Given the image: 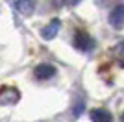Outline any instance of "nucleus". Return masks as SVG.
Instances as JSON below:
<instances>
[{
    "mask_svg": "<svg viewBox=\"0 0 124 122\" xmlns=\"http://www.w3.org/2000/svg\"><path fill=\"white\" fill-rule=\"evenodd\" d=\"M72 46L80 52H91L94 48V39L89 35L87 31L78 30L76 33H74V37H72Z\"/></svg>",
    "mask_w": 124,
    "mask_h": 122,
    "instance_id": "1",
    "label": "nucleus"
},
{
    "mask_svg": "<svg viewBox=\"0 0 124 122\" xmlns=\"http://www.w3.org/2000/svg\"><path fill=\"white\" fill-rule=\"evenodd\" d=\"M21 100V92L15 87H0V104L2 106H15L17 102Z\"/></svg>",
    "mask_w": 124,
    "mask_h": 122,
    "instance_id": "2",
    "label": "nucleus"
},
{
    "mask_svg": "<svg viewBox=\"0 0 124 122\" xmlns=\"http://www.w3.org/2000/svg\"><path fill=\"white\" fill-rule=\"evenodd\" d=\"M56 67L54 65H48V63H41V65H37L35 69H33V76L37 78V80H52V78L56 76Z\"/></svg>",
    "mask_w": 124,
    "mask_h": 122,
    "instance_id": "3",
    "label": "nucleus"
},
{
    "mask_svg": "<svg viewBox=\"0 0 124 122\" xmlns=\"http://www.w3.org/2000/svg\"><path fill=\"white\" fill-rule=\"evenodd\" d=\"M109 24L113 26V28H122L124 26V6L119 4L115 6L113 9H111V13H109Z\"/></svg>",
    "mask_w": 124,
    "mask_h": 122,
    "instance_id": "4",
    "label": "nucleus"
},
{
    "mask_svg": "<svg viewBox=\"0 0 124 122\" xmlns=\"http://www.w3.org/2000/svg\"><path fill=\"white\" fill-rule=\"evenodd\" d=\"M59 28H61V20H59V19H52V20H50V24L43 28V31H41V37H43V39H46V41L54 39V37L57 35Z\"/></svg>",
    "mask_w": 124,
    "mask_h": 122,
    "instance_id": "5",
    "label": "nucleus"
},
{
    "mask_svg": "<svg viewBox=\"0 0 124 122\" xmlns=\"http://www.w3.org/2000/svg\"><path fill=\"white\" fill-rule=\"evenodd\" d=\"M89 118L93 122H113V117L111 113L102 109V107H96V109H91L89 111Z\"/></svg>",
    "mask_w": 124,
    "mask_h": 122,
    "instance_id": "6",
    "label": "nucleus"
},
{
    "mask_svg": "<svg viewBox=\"0 0 124 122\" xmlns=\"http://www.w3.org/2000/svg\"><path fill=\"white\" fill-rule=\"evenodd\" d=\"M17 11L24 17H30L33 13V0H13Z\"/></svg>",
    "mask_w": 124,
    "mask_h": 122,
    "instance_id": "7",
    "label": "nucleus"
},
{
    "mask_svg": "<svg viewBox=\"0 0 124 122\" xmlns=\"http://www.w3.org/2000/svg\"><path fill=\"white\" fill-rule=\"evenodd\" d=\"M113 56L117 59V63L124 69V41H120V43H117L113 46Z\"/></svg>",
    "mask_w": 124,
    "mask_h": 122,
    "instance_id": "8",
    "label": "nucleus"
},
{
    "mask_svg": "<svg viewBox=\"0 0 124 122\" xmlns=\"http://www.w3.org/2000/svg\"><path fill=\"white\" fill-rule=\"evenodd\" d=\"M82 109H83V106H82V104H78V107H74V115L78 117V115L82 113Z\"/></svg>",
    "mask_w": 124,
    "mask_h": 122,
    "instance_id": "9",
    "label": "nucleus"
},
{
    "mask_svg": "<svg viewBox=\"0 0 124 122\" xmlns=\"http://www.w3.org/2000/svg\"><path fill=\"white\" fill-rule=\"evenodd\" d=\"M82 0H67V4H70V6H76V4H80Z\"/></svg>",
    "mask_w": 124,
    "mask_h": 122,
    "instance_id": "10",
    "label": "nucleus"
},
{
    "mask_svg": "<svg viewBox=\"0 0 124 122\" xmlns=\"http://www.w3.org/2000/svg\"><path fill=\"white\" fill-rule=\"evenodd\" d=\"M120 120H122V122H124V113H122V115H120Z\"/></svg>",
    "mask_w": 124,
    "mask_h": 122,
    "instance_id": "11",
    "label": "nucleus"
}]
</instances>
